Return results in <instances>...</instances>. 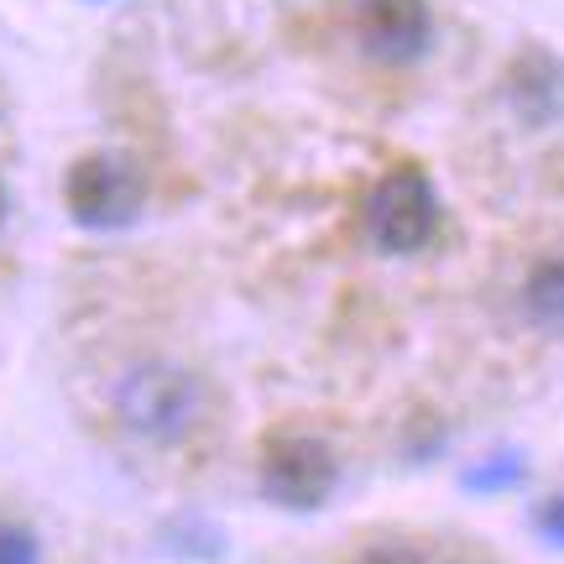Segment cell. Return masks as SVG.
I'll return each mask as SVG.
<instances>
[{
  "mask_svg": "<svg viewBox=\"0 0 564 564\" xmlns=\"http://www.w3.org/2000/svg\"><path fill=\"white\" fill-rule=\"evenodd\" d=\"M257 481H262L267 502L288 507V512H319V507L335 497L340 465L329 455V444L314 440V434H278V440H267V449H262Z\"/></svg>",
  "mask_w": 564,
  "mask_h": 564,
  "instance_id": "277c9868",
  "label": "cell"
},
{
  "mask_svg": "<svg viewBox=\"0 0 564 564\" xmlns=\"http://www.w3.org/2000/svg\"><path fill=\"white\" fill-rule=\"evenodd\" d=\"M350 32H356L366 58L419 63L429 53V37H434V11H429V0H356Z\"/></svg>",
  "mask_w": 564,
  "mask_h": 564,
  "instance_id": "5b68a950",
  "label": "cell"
},
{
  "mask_svg": "<svg viewBox=\"0 0 564 564\" xmlns=\"http://www.w3.org/2000/svg\"><path fill=\"white\" fill-rule=\"evenodd\" d=\"M356 564H423L413 549H398V544H382V549H366Z\"/></svg>",
  "mask_w": 564,
  "mask_h": 564,
  "instance_id": "8fae6325",
  "label": "cell"
},
{
  "mask_svg": "<svg viewBox=\"0 0 564 564\" xmlns=\"http://www.w3.org/2000/svg\"><path fill=\"white\" fill-rule=\"evenodd\" d=\"M523 308L539 324H564V257H549V262H539L528 272Z\"/></svg>",
  "mask_w": 564,
  "mask_h": 564,
  "instance_id": "52a82bcc",
  "label": "cell"
},
{
  "mask_svg": "<svg viewBox=\"0 0 564 564\" xmlns=\"http://www.w3.org/2000/svg\"><path fill=\"white\" fill-rule=\"evenodd\" d=\"M366 230H371L377 251H387V257H413V251L434 241L440 194H434L429 173L413 167V162L387 167L377 188H371V199H366Z\"/></svg>",
  "mask_w": 564,
  "mask_h": 564,
  "instance_id": "7a4b0ae2",
  "label": "cell"
},
{
  "mask_svg": "<svg viewBox=\"0 0 564 564\" xmlns=\"http://www.w3.org/2000/svg\"><path fill=\"white\" fill-rule=\"evenodd\" d=\"M523 476V455H491L486 465H476L470 476H465V486L470 491H497V486H512Z\"/></svg>",
  "mask_w": 564,
  "mask_h": 564,
  "instance_id": "ba28073f",
  "label": "cell"
},
{
  "mask_svg": "<svg viewBox=\"0 0 564 564\" xmlns=\"http://www.w3.org/2000/svg\"><path fill=\"white\" fill-rule=\"evenodd\" d=\"M0 225H6V188H0Z\"/></svg>",
  "mask_w": 564,
  "mask_h": 564,
  "instance_id": "7c38bea8",
  "label": "cell"
},
{
  "mask_svg": "<svg viewBox=\"0 0 564 564\" xmlns=\"http://www.w3.org/2000/svg\"><path fill=\"white\" fill-rule=\"evenodd\" d=\"M0 564H37V539H32V528L0 523Z\"/></svg>",
  "mask_w": 564,
  "mask_h": 564,
  "instance_id": "9c48e42d",
  "label": "cell"
},
{
  "mask_svg": "<svg viewBox=\"0 0 564 564\" xmlns=\"http://www.w3.org/2000/svg\"><path fill=\"white\" fill-rule=\"evenodd\" d=\"M116 408L141 440H178L199 419V382L173 361H141L116 387Z\"/></svg>",
  "mask_w": 564,
  "mask_h": 564,
  "instance_id": "3957f363",
  "label": "cell"
},
{
  "mask_svg": "<svg viewBox=\"0 0 564 564\" xmlns=\"http://www.w3.org/2000/svg\"><path fill=\"white\" fill-rule=\"evenodd\" d=\"M539 533L554 539V544H564V497H554V502L539 507Z\"/></svg>",
  "mask_w": 564,
  "mask_h": 564,
  "instance_id": "30bf717a",
  "label": "cell"
},
{
  "mask_svg": "<svg viewBox=\"0 0 564 564\" xmlns=\"http://www.w3.org/2000/svg\"><path fill=\"white\" fill-rule=\"evenodd\" d=\"M63 209L84 230H126L147 209V173L126 152H84L63 173Z\"/></svg>",
  "mask_w": 564,
  "mask_h": 564,
  "instance_id": "6da1fadb",
  "label": "cell"
},
{
  "mask_svg": "<svg viewBox=\"0 0 564 564\" xmlns=\"http://www.w3.org/2000/svg\"><path fill=\"white\" fill-rule=\"evenodd\" d=\"M507 95H512V110L523 116L528 126H549L564 116V63L544 47H528L523 58L512 63L507 74Z\"/></svg>",
  "mask_w": 564,
  "mask_h": 564,
  "instance_id": "8992f818",
  "label": "cell"
}]
</instances>
